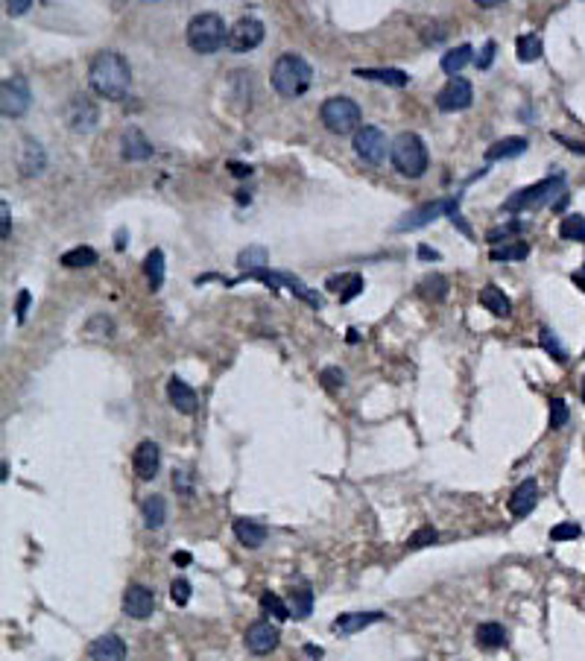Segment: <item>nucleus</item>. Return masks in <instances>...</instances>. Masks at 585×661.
I'll use <instances>...</instances> for the list:
<instances>
[{"instance_id":"nucleus-50","label":"nucleus","mask_w":585,"mask_h":661,"mask_svg":"<svg viewBox=\"0 0 585 661\" xmlns=\"http://www.w3.org/2000/svg\"><path fill=\"white\" fill-rule=\"evenodd\" d=\"M0 217H3V229H0V237L9 240V231H12V217H9V205L0 202Z\"/></svg>"},{"instance_id":"nucleus-20","label":"nucleus","mask_w":585,"mask_h":661,"mask_svg":"<svg viewBox=\"0 0 585 661\" xmlns=\"http://www.w3.org/2000/svg\"><path fill=\"white\" fill-rule=\"evenodd\" d=\"M378 621H383V612H348V614H339L331 623V629L339 632V635H354V632H360Z\"/></svg>"},{"instance_id":"nucleus-27","label":"nucleus","mask_w":585,"mask_h":661,"mask_svg":"<svg viewBox=\"0 0 585 661\" xmlns=\"http://www.w3.org/2000/svg\"><path fill=\"white\" fill-rule=\"evenodd\" d=\"M474 59V47L472 44H460V47H454V50H448L445 56H442V70L454 79V76H460V70Z\"/></svg>"},{"instance_id":"nucleus-15","label":"nucleus","mask_w":585,"mask_h":661,"mask_svg":"<svg viewBox=\"0 0 585 661\" xmlns=\"http://www.w3.org/2000/svg\"><path fill=\"white\" fill-rule=\"evenodd\" d=\"M152 609H155V594L147 585L132 582L123 591V612L129 617H135V621H147V617L152 614Z\"/></svg>"},{"instance_id":"nucleus-8","label":"nucleus","mask_w":585,"mask_h":661,"mask_svg":"<svg viewBox=\"0 0 585 661\" xmlns=\"http://www.w3.org/2000/svg\"><path fill=\"white\" fill-rule=\"evenodd\" d=\"M33 103V94H30V82L24 76H9L3 79V85H0V108H3V117H21L26 115V108Z\"/></svg>"},{"instance_id":"nucleus-44","label":"nucleus","mask_w":585,"mask_h":661,"mask_svg":"<svg viewBox=\"0 0 585 661\" xmlns=\"http://www.w3.org/2000/svg\"><path fill=\"white\" fill-rule=\"evenodd\" d=\"M524 229H527L524 222H509V226H497V229H489L486 240H489V243H504V240H509L512 234H518V231H524Z\"/></svg>"},{"instance_id":"nucleus-1","label":"nucleus","mask_w":585,"mask_h":661,"mask_svg":"<svg viewBox=\"0 0 585 661\" xmlns=\"http://www.w3.org/2000/svg\"><path fill=\"white\" fill-rule=\"evenodd\" d=\"M88 85L103 100L120 103L132 88V67L118 50H99L88 67Z\"/></svg>"},{"instance_id":"nucleus-36","label":"nucleus","mask_w":585,"mask_h":661,"mask_svg":"<svg viewBox=\"0 0 585 661\" xmlns=\"http://www.w3.org/2000/svg\"><path fill=\"white\" fill-rule=\"evenodd\" d=\"M422 296L442 302V299L448 296V278H445V275H427V278L422 281Z\"/></svg>"},{"instance_id":"nucleus-49","label":"nucleus","mask_w":585,"mask_h":661,"mask_svg":"<svg viewBox=\"0 0 585 661\" xmlns=\"http://www.w3.org/2000/svg\"><path fill=\"white\" fill-rule=\"evenodd\" d=\"M26 307H30V293L21 290V293H18V304H15V316H18V322L26 319Z\"/></svg>"},{"instance_id":"nucleus-53","label":"nucleus","mask_w":585,"mask_h":661,"mask_svg":"<svg viewBox=\"0 0 585 661\" xmlns=\"http://www.w3.org/2000/svg\"><path fill=\"white\" fill-rule=\"evenodd\" d=\"M570 278H574V284H577V287H579V290L585 293V263H582V266H579V270H577L574 275H570Z\"/></svg>"},{"instance_id":"nucleus-21","label":"nucleus","mask_w":585,"mask_h":661,"mask_svg":"<svg viewBox=\"0 0 585 661\" xmlns=\"http://www.w3.org/2000/svg\"><path fill=\"white\" fill-rule=\"evenodd\" d=\"M354 76L369 79V82H383V85H392V88H404L410 82L407 70H398V67H358Z\"/></svg>"},{"instance_id":"nucleus-18","label":"nucleus","mask_w":585,"mask_h":661,"mask_svg":"<svg viewBox=\"0 0 585 661\" xmlns=\"http://www.w3.org/2000/svg\"><path fill=\"white\" fill-rule=\"evenodd\" d=\"M152 152H155L152 140L141 129H135V126H132V129L123 132V138H120V156H123V161H150Z\"/></svg>"},{"instance_id":"nucleus-32","label":"nucleus","mask_w":585,"mask_h":661,"mask_svg":"<svg viewBox=\"0 0 585 661\" xmlns=\"http://www.w3.org/2000/svg\"><path fill=\"white\" fill-rule=\"evenodd\" d=\"M59 261H62V266H67V270H82V266L97 263V252L91 246H74V249H67Z\"/></svg>"},{"instance_id":"nucleus-12","label":"nucleus","mask_w":585,"mask_h":661,"mask_svg":"<svg viewBox=\"0 0 585 661\" xmlns=\"http://www.w3.org/2000/svg\"><path fill=\"white\" fill-rule=\"evenodd\" d=\"M474 103V88H472V82L463 79V76H454L445 82V88H442L436 94V106L439 111H465L468 106Z\"/></svg>"},{"instance_id":"nucleus-26","label":"nucleus","mask_w":585,"mask_h":661,"mask_svg":"<svg viewBox=\"0 0 585 661\" xmlns=\"http://www.w3.org/2000/svg\"><path fill=\"white\" fill-rule=\"evenodd\" d=\"M480 304L495 316H509L512 313V302L506 299V293L501 287H495V284H486L480 290Z\"/></svg>"},{"instance_id":"nucleus-13","label":"nucleus","mask_w":585,"mask_h":661,"mask_svg":"<svg viewBox=\"0 0 585 661\" xmlns=\"http://www.w3.org/2000/svg\"><path fill=\"white\" fill-rule=\"evenodd\" d=\"M15 164H18L21 176H26V179L41 176V173H45V167H47L45 147H41L35 138H24L21 147H18V152H15Z\"/></svg>"},{"instance_id":"nucleus-37","label":"nucleus","mask_w":585,"mask_h":661,"mask_svg":"<svg viewBox=\"0 0 585 661\" xmlns=\"http://www.w3.org/2000/svg\"><path fill=\"white\" fill-rule=\"evenodd\" d=\"M261 609H264L266 614H273L275 621H287V617H290L287 603H284L278 594H273V591H266V594L261 597Z\"/></svg>"},{"instance_id":"nucleus-39","label":"nucleus","mask_w":585,"mask_h":661,"mask_svg":"<svg viewBox=\"0 0 585 661\" xmlns=\"http://www.w3.org/2000/svg\"><path fill=\"white\" fill-rule=\"evenodd\" d=\"M568 418H570V410H568L565 398H550V430L565 427Z\"/></svg>"},{"instance_id":"nucleus-22","label":"nucleus","mask_w":585,"mask_h":661,"mask_svg":"<svg viewBox=\"0 0 585 661\" xmlns=\"http://www.w3.org/2000/svg\"><path fill=\"white\" fill-rule=\"evenodd\" d=\"M232 530H234L237 541L243 547H249V550H258V547L266 541V527L258 524V521H252V518H234Z\"/></svg>"},{"instance_id":"nucleus-9","label":"nucleus","mask_w":585,"mask_h":661,"mask_svg":"<svg viewBox=\"0 0 585 661\" xmlns=\"http://www.w3.org/2000/svg\"><path fill=\"white\" fill-rule=\"evenodd\" d=\"M65 120H67V126L74 132L88 135V132L97 129V123H99V108H97V103L91 100L88 94H74V97H70V103H67V108H65Z\"/></svg>"},{"instance_id":"nucleus-30","label":"nucleus","mask_w":585,"mask_h":661,"mask_svg":"<svg viewBox=\"0 0 585 661\" xmlns=\"http://www.w3.org/2000/svg\"><path fill=\"white\" fill-rule=\"evenodd\" d=\"M237 263H240V270H243L246 275H249V272H258V270H266L269 252H266L264 246H246V249L237 255Z\"/></svg>"},{"instance_id":"nucleus-10","label":"nucleus","mask_w":585,"mask_h":661,"mask_svg":"<svg viewBox=\"0 0 585 661\" xmlns=\"http://www.w3.org/2000/svg\"><path fill=\"white\" fill-rule=\"evenodd\" d=\"M354 156L366 164H380L387 158V135H383L378 126H360L354 132Z\"/></svg>"},{"instance_id":"nucleus-35","label":"nucleus","mask_w":585,"mask_h":661,"mask_svg":"<svg viewBox=\"0 0 585 661\" xmlns=\"http://www.w3.org/2000/svg\"><path fill=\"white\" fill-rule=\"evenodd\" d=\"M527 255H530V243H524V240H515V243H509V246H501V249H492V252H489L492 261H524Z\"/></svg>"},{"instance_id":"nucleus-31","label":"nucleus","mask_w":585,"mask_h":661,"mask_svg":"<svg viewBox=\"0 0 585 661\" xmlns=\"http://www.w3.org/2000/svg\"><path fill=\"white\" fill-rule=\"evenodd\" d=\"M477 644L483 650H501L506 646V629L501 623H480L477 626Z\"/></svg>"},{"instance_id":"nucleus-51","label":"nucleus","mask_w":585,"mask_h":661,"mask_svg":"<svg viewBox=\"0 0 585 661\" xmlns=\"http://www.w3.org/2000/svg\"><path fill=\"white\" fill-rule=\"evenodd\" d=\"M228 170H232V176H237V179H246V176L252 173V167H249V164H237V161H232V164H228Z\"/></svg>"},{"instance_id":"nucleus-41","label":"nucleus","mask_w":585,"mask_h":661,"mask_svg":"<svg viewBox=\"0 0 585 661\" xmlns=\"http://www.w3.org/2000/svg\"><path fill=\"white\" fill-rule=\"evenodd\" d=\"M313 609V594L307 588H296L293 591V617H307Z\"/></svg>"},{"instance_id":"nucleus-46","label":"nucleus","mask_w":585,"mask_h":661,"mask_svg":"<svg viewBox=\"0 0 585 661\" xmlns=\"http://www.w3.org/2000/svg\"><path fill=\"white\" fill-rule=\"evenodd\" d=\"M495 50H497V44H495V41H486V44H483V50L474 56V65H477L480 70L492 67V62H495Z\"/></svg>"},{"instance_id":"nucleus-29","label":"nucleus","mask_w":585,"mask_h":661,"mask_svg":"<svg viewBox=\"0 0 585 661\" xmlns=\"http://www.w3.org/2000/svg\"><path fill=\"white\" fill-rule=\"evenodd\" d=\"M515 53H518V62L530 65V62H538L541 53H545V44H541V38L536 33H527V35H518L515 41Z\"/></svg>"},{"instance_id":"nucleus-7","label":"nucleus","mask_w":585,"mask_h":661,"mask_svg":"<svg viewBox=\"0 0 585 661\" xmlns=\"http://www.w3.org/2000/svg\"><path fill=\"white\" fill-rule=\"evenodd\" d=\"M442 214H448L451 220L460 214V196H451V199H436V202H427L422 208H416L412 214H407L401 222H398V231H416V229H424L431 226L433 220H439Z\"/></svg>"},{"instance_id":"nucleus-23","label":"nucleus","mask_w":585,"mask_h":661,"mask_svg":"<svg viewBox=\"0 0 585 661\" xmlns=\"http://www.w3.org/2000/svg\"><path fill=\"white\" fill-rule=\"evenodd\" d=\"M88 653L91 661H126V644L118 635H103L88 646Z\"/></svg>"},{"instance_id":"nucleus-19","label":"nucleus","mask_w":585,"mask_h":661,"mask_svg":"<svg viewBox=\"0 0 585 661\" xmlns=\"http://www.w3.org/2000/svg\"><path fill=\"white\" fill-rule=\"evenodd\" d=\"M167 398H170V404H173L176 410L184 413V416L196 413V407H199V398H196L193 386H188V384L182 381V377H170V384H167Z\"/></svg>"},{"instance_id":"nucleus-33","label":"nucleus","mask_w":585,"mask_h":661,"mask_svg":"<svg viewBox=\"0 0 585 661\" xmlns=\"http://www.w3.org/2000/svg\"><path fill=\"white\" fill-rule=\"evenodd\" d=\"M559 237L570 243H585V217L582 214H568L559 222Z\"/></svg>"},{"instance_id":"nucleus-2","label":"nucleus","mask_w":585,"mask_h":661,"mask_svg":"<svg viewBox=\"0 0 585 661\" xmlns=\"http://www.w3.org/2000/svg\"><path fill=\"white\" fill-rule=\"evenodd\" d=\"M273 88L284 97V100H296V97H302L310 82H313V67L302 59L298 53H284L275 59L273 65Z\"/></svg>"},{"instance_id":"nucleus-47","label":"nucleus","mask_w":585,"mask_h":661,"mask_svg":"<svg viewBox=\"0 0 585 661\" xmlns=\"http://www.w3.org/2000/svg\"><path fill=\"white\" fill-rule=\"evenodd\" d=\"M322 381L328 384V386H342V384H346V372H342V369H325L322 372Z\"/></svg>"},{"instance_id":"nucleus-38","label":"nucleus","mask_w":585,"mask_h":661,"mask_svg":"<svg viewBox=\"0 0 585 661\" xmlns=\"http://www.w3.org/2000/svg\"><path fill=\"white\" fill-rule=\"evenodd\" d=\"M538 343H541V348H545L553 360H559V363L568 360V351L559 345V340H556V334H553L550 328H541V331H538Z\"/></svg>"},{"instance_id":"nucleus-14","label":"nucleus","mask_w":585,"mask_h":661,"mask_svg":"<svg viewBox=\"0 0 585 661\" xmlns=\"http://www.w3.org/2000/svg\"><path fill=\"white\" fill-rule=\"evenodd\" d=\"M278 638H281L278 626L269 623V621H255L246 629V646H249V653H255V655H269L278 646Z\"/></svg>"},{"instance_id":"nucleus-45","label":"nucleus","mask_w":585,"mask_h":661,"mask_svg":"<svg viewBox=\"0 0 585 661\" xmlns=\"http://www.w3.org/2000/svg\"><path fill=\"white\" fill-rule=\"evenodd\" d=\"M173 489L179 495H193V483H191V474L184 468H173Z\"/></svg>"},{"instance_id":"nucleus-43","label":"nucleus","mask_w":585,"mask_h":661,"mask_svg":"<svg viewBox=\"0 0 585 661\" xmlns=\"http://www.w3.org/2000/svg\"><path fill=\"white\" fill-rule=\"evenodd\" d=\"M436 539H439V532H436L433 527H422V530H416V532L410 536L407 547H412V550H422V547H427V544H436Z\"/></svg>"},{"instance_id":"nucleus-25","label":"nucleus","mask_w":585,"mask_h":661,"mask_svg":"<svg viewBox=\"0 0 585 661\" xmlns=\"http://www.w3.org/2000/svg\"><path fill=\"white\" fill-rule=\"evenodd\" d=\"M527 147H530V140L527 138H518V135H512V138H504V140H497V144H492L486 149V161H501V158H518L527 152Z\"/></svg>"},{"instance_id":"nucleus-55","label":"nucleus","mask_w":585,"mask_h":661,"mask_svg":"<svg viewBox=\"0 0 585 661\" xmlns=\"http://www.w3.org/2000/svg\"><path fill=\"white\" fill-rule=\"evenodd\" d=\"M173 562H179V565H188V562H191V553H173Z\"/></svg>"},{"instance_id":"nucleus-42","label":"nucleus","mask_w":585,"mask_h":661,"mask_svg":"<svg viewBox=\"0 0 585 661\" xmlns=\"http://www.w3.org/2000/svg\"><path fill=\"white\" fill-rule=\"evenodd\" d=\"M579 524H574V521H562V524H556L553 530H550V541H574V539H579Z\"/></svg>"},{"instance_id":"nucleus-11","label":"nucleus","mask_w":585,"mask_h":661,"mask_svg":"<svg viewBox=\"0 0 585 661\" xmlns=\"http://www.w3.org/2000/svg\"><path fill=\"white\" fill-rule=\"evenodd\" d=\"M264 24L258 21V18H252V15H246V18H240L232 30H228V50L232 53H249V50H255L264 41Z\"/></svg>"},{"instance_id":"nucleus-24","label":"nucleus","mask_w":585,"mask_h":661,"mask_svg":"<svg viewBox=\"0 0 585 661\" xmlns=\"http://www.w3.org/2000/svg\"><path fill=\"white\" fill-rule=\"evenodd\" d=\"M363 275L358 272H346V275H339V278H328V290L337 293L339 302H351V299H358L360 293H363Z\"/></svg>"},{"instance_id":"nucleus-6","label":"nucleus","mask_w":585,"mask_h":661,"mask_svg":"<svg viewBox=\"0 0 585 661\" xmlns=\"http://www.w3.org/2000/svg\"><path fill=\"white\" fill-rule=\"evenodd\" d=\"M553 193H565V176L562 173H553L550 179H541V181H536V185H530V188L515 190L501 205V211H506V214H524V211H530V208L545 205Z\"/></svg>"},{"instance_id":"nucleus-28","label":"nucleus","mask_w":585,"mask_h":661,"mask_svg":"<svg viewBox=\"0 0 585 661\" xmlns=\"http://www.w3.org/2000/svg\"><path fill=\"white\" fill-rule=\"evenodd\" d=\"M141 512H144V524L150 530H161L167 521V500L161 495H150L141 506Z\"/></svg>"},{"instance_id":"nucleus-56","label":"nucleus","mask_w":585,"mask_h":661,"mask_svg":"<svg viewBox=\"0 0 585 661\" xmlns=\"http://www.w3.org/2000/svg\"><path fill=\"white\" fill-rule=\"evenodd\" d=\"M582 398H585V381H582Z\"/></svg>"},{"instance_id":"nucleus-40","label":"nucleus","mask_w":585,"mask_h":661,"mask_svg":"<svg viewBox=\"0 0 585 661\" xmlns=\"http://www.w3.org/2000/svg\"><path fill=\"white\" fill-rule=\"evenodd\" d=\"M191 582L184 580V576H176L173 582H170V600L176 603V606H188L191 603Z\"/></svg>"},{"instance_id":"nucleus-54","label":"nucleus","mask_w":585,"mask_h":661,"mask_svg":"<svg viewBox=\"0 0 585 661\" xmlns=\"http://www.w3.org/2000/svg\"><path fill=\"white\" fill-rule=\"evenodd\" d=\"M477 6H483V9H495V6H504V0H477Z\"/></svg>"},{"instance_id":"nucleus-5","label":"nucleus","mask_w":585,"mask_h":661,"mask_svg":"<svg viewBox=\"0 0 585 661\" xmlns=\"http://www.w3.org/2000/svg\"><path fill=\"white\" fill-rule=\"evenodd\" d=\"M319 117L325 123L328 132L334 135H351L360 129V120H363V111L360 106L351 100V97H328L319 108Z\"/></svg>"},{"instance_id":"nucleus-3","label":"nucleus","mask_w":585,"mask_h":661,"mask_svg":"<svg viewBox=\"0 0 585 661\" xmlns=\"http://www.w3.org/2000/svg\"><path fill=\"white\" fill-rule=\"evenodd\" d=\"M390 158L392 167L404 179H422L427 173V164H431V156H427L424 140L416 132H401L392 144H390Z\"/></svg>"},{"instance_id":"nucleus-16","label":"nucleus","mask_w":585,"mask_h":661,"mask_svg":"<svg viewBox=\"0 0 585 661\" xmlns=\"http://www.w3.org/2000/svg\"><path fill=\"white\" fill-rule=\"evenodd\" d=\"M132 468L138 474V480H155V474L161 468V451L152 439L138 442L135 454H132Z\"/></svg>"},{"instance_id":"nucleus-4","label":"nucleus","mask_w":585,"mask_h":661,"mask_svg":"<svg viewBox=\"0 0 585 661\" xmlns=\"http://www.w3.org/2000/svg\"><path fill=\"white\" fill-rule=\"evenodd\" d=\"M228 41V30L225 21L217 12H199L196 18H191L188 24V47L199 56H211L217 53Z\"/></svg>"},{"instance_id":"nucleus-34","label":"nucleus","mask_w":585,"mask_h":661,"mask_svg":"<svg viewBox=\"0 0 585 661\" xmlns=\"http://www.w3.org/2000/svg\"><path fill=\"white\" fill-rule=\"evenodd\" d=\"M144 272L150 278V287L152 290H159L164 284V252L161 249H152L147 261H144Z\"/></svg>"},{"instance_id":"nucleus-17","label":"nucleus","mask_w":585,"mask_h":661,"mask_svg":"<svg viewBox=\"0 0 585 661\" xmlns=\"http://www.w3.org/2000/svg\"><path fill=\"white\" fill-rule=\"evenodd\" d=\"M536 503H538V483L530 477V480L515 486V491H512L509 500H506V509H509L512 518H527L536 509Z\"/></svg>"},{"instance_id":"nucleus-48","label":"nucleus","mask_w":585,"mask_h":661,"mask_svg":"<svg viewBox=\"0 0 585 661\" xmlns=\"http://www.w3.org/2000/svg\"><path fill=\"white\" fill-rule=\"evenodd\" d=\"M30 6H35L33 0H9L6 12H9V15H24V12H30Z\"/></svg>"},{"instance_id":"nucleus-52","label":"nucleus","mask_w":585,"mask_h":661,"mask_svg":"<svg viewBox=\"0 0 585 661\" xmlns=\"http://www.w3.org/2000/svg\"><path fill=\"white\" fill-rule=\"evenodd\" d=\"M419 258L422 261H439V252L431 249V246H419Z\"/></svg>"}]
</instances>
